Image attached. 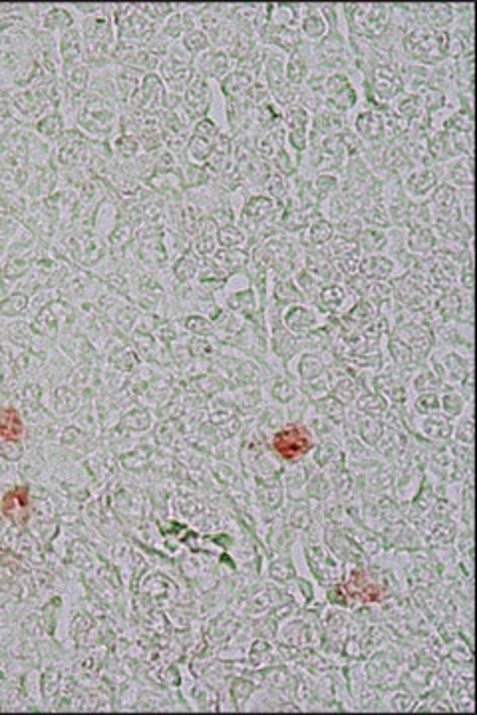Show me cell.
I'll list each match as a JSON object with an SVG mask.
<instances>
[{
  "instance_id": "3",
  "label": "cell",
  "mask_w": 477,
  "mask_h": 715,
  "mask_svg": "<svg viewBox=\"0 0 477 715\" xmlns=\"http://www.w3.org/2000/svg\"><path fill=\"white\" fill-rule=\"evenodd\" d=\"M29 501H30V489L29 487H16V489H12V491L4 497V501H2V507H10V505H14V511L10 513V517L12 519L16 520H24L22 519V515H20V511L19 509H22L24 513H29Z\"/></svg>"
},
{
  "instance_id": "1",
  "label": "cell",
  "mask_w": 477,
  "mask_h": 715,
  "mask_svg": "<svg viewBox=\"0 0 477 715\" xmlns=\"http://www.w3.org/2000/svg\"><path fill=\"white\" fill-rule=\"evenodd\" d=\"M272 447L275 451L287 459V461H297L304 453H309L312 447V436L309 433V429L302 426H290V428L279 431L275 439H272Z\"/></svg>"
},
{
  "instance_id": "2",
  "label": "cell",
  "mask_w": 477,
  "mask_h": 715,
  "mask_svg": "<svg viewBox=\"0 0 477 715\" xmlns=\"http://www.w3.org/2000/svg\"><path fill=\"white\" fill-rule=\"evenodd\" d=\"M22 433V421L14 408L0 409V436L6 439H16Z\"/></svg>"
}]
</instances>
